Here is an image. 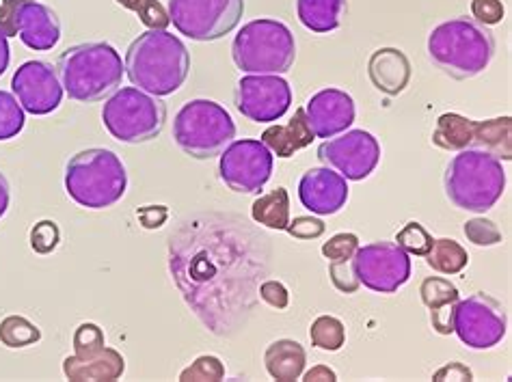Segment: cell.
Returning a JSON list of instances; mask_svg holds the SVG:
<instances>
[{
	"instance_id": "cb8c5ba5",
	"label": "cell",
	"mask_w": 512,
	"mask_h": 382,
	"mask_svg": "<svg viewBox=\"0 0 512 382\" xmlns=\"http://www.w3.org/2000/svg\"><path fill=\"white\" fill-rule=\"evenodd\" d=\"M346 13V0H296V16L307 31L327 35L338 31Z\"/></svg>"
},
{
	"instance_id": "52a82bcc",
	"label": "cell",
	"mask_w": 512,
	"mask_h": 382,
	"mask_svg": "<svg viewBox=\"0 0 512 382\" xmlns=\"http://www.w3.org/2000/svg\"><path fill=\"white\" fill-rule=\"evenodd\" d=\"M173 139L186 156L210 160L236 139V124L219 102L191 100L175 115Z\"/></svg>"
},
{
	"instance_id": "1f68e13d",
	"label": "cell",
	"mask_w": 512,
	"mask_h": 382,
	"mask_svg": "<svg viewBox=\"0 0 512 382\" xmlns=\"http://www.w3.org/2000/svg\"><path fill=\"white\" fill-rule=\"evenodd\" d=\"M433 236L428 234V231L424 229V225L420 223H407L404 225L398 234H396V244L409 255H417V257H424L430 247H433Z\"/></svg>"
},
{
	"instance_id": "4dcf8cb0",
	"label": "cell",
	"mask_w": 512,
	"mask_h": 382,
	"mask_svg": "<svg viewBox=\"0 0 512 382\" xmlns=\"http://www.w3.org/2000/svg\"><path fill=\"white\" fill-rule=\"evenodd\" d=\"M119 7H124L132 13H137L139 20L150 31H167L171 24L167 9L158 3V0H115Z\"/></svg>"
},
{
	"instance_id": "8fae6325",
	"label": "cell",
	"mask_w": 512,
	"mask_h": 382,
	"mask_svg": "<svg viewBox=\"0 0 512 382\" xmlns=\"http://www.w3.org/2000/svg\"><path fill=\"white\" fill-rule=\"evenodd\" d=\"M452 329L465 346L474 350L495 348L506 337V313L500 300L478 292L454 307Z\"/></svg>"
},
{
	"instance_id": "60d3db41",
	"label": "cell",
	"mask_w": 512,
	"mask_h": 382,
	"mask_svg": "<svg viewBox=\"0 0 512 382\" xmlns=\"http://www.w3.org/2000/svg\"><path fill=\"white\" fill-rule=\"evenodd\" d=\"M260 298L264 300L266 305H271L277 311L286 309L288 303H290L288 288H286L284 283H279V281H264L260 285Z\"/></svg>"
},
{
	"instance_id": "7dc6e473",
	"label": "cell",
	"mask_w": 512,
	"mask_h": 382,
	"mask_svg": "<svg viewBox=\"0 0 512 382\" xmlns=\"http://www.w3.org/2000/svg\"><path fill=\"white\" fill-rule=\"evenodd\" d=\"M9 201H11V193H9V182L7 177L0 173V218H3L9 210Z\"/></svg>"
},
{
	"instance_id": "e575fe53",
	"label": "cell",
	"mask_w": 512,
	"mask_h": 382,
	"mask_svg": "<svg viewBox=\"0 0 512 382\" xmlns=\"http://www.w3.org/2000/svg\"><path fill=\"white\" fill-rule=\"evenodd\" d=\"M31 249L39 255H48L52 251H57L59 242H61V231L55 221H39L31 229Z\"/></svg>"
},
{
	"instance_id": "ee69618b",
	"label": "cell",
	"mask_w": 512,
	"mask_h": 382,
	"mask_svg": "<svg viewBox=\"0 0 512 382\" xmlns=\"http://www.w3.org/2000/svg\"><path fill=\"white\" fill-rule=\"evenodd\" d=\"M435 380H474V374H471L469 367H465L463 363H450L446 367H441L439 372H435L433 376Z\"/></svg>"
},
{
	"instance_id": "d6986e66",
	"label": "cell",
	"mask_w": 512,
	"mask_h": 382,
	"mask_svg": "<svg viewBox=\"0 0 512 382\" xmlns=\"http://www.w3.org/2000/svg\"><path fill=\"white\" fill-rule=\"evenodd\" d=\"M368 76L374 89L385 95H400L411 83V63L398 48H381L372 52L368 61Z\"/></svg>"
},
{
	"instance_id": "5b68a950",
	"label": "cell",
	"mask_w": 512,
	"mask_h": 382,
	"mask_svg": "<svg viewBox=\"0 0 512 382\" xmlns=\"http://www.w3.org/2000/svg\"><path fill=\"white\" fill-rule=\"evenodd\" d=\"M446 195L456 208L467 212H489L502 199L506 169L500 158L482 149L458 152L443 175Z\"/></svg>"
},
{
	"instance_id": "4316f807",
	"label": "cell",
	"mask_w": 512,
	"mask_h": 382,
	"mask_svg": "<svg viewBox=\"0 0 512 382\" xmlns=\"http://www.w3.org/2000/svg\"><path fill=\"white\" fill-rule=\"evenodd\" d=\"M426 264L441 275H458L469 264V253L452 238H439L424 255Z\"/></svg>"
},
{
	"instance_id": "f546056e",
	"label": "cell",
	"mask_w": 512,
	"mask_h": 382,
	"mask_svg": "<svg viewBox=\"0 0 512 382\" xmlns=\"http://www.w3.org/2000/svg\"><path fill=\"white\" fill-rule=\"evenodd\" d=\"M26 117L24 108L16 100V95L0 91V141H11L24 130Z\"/></svg>"
},
{
	"instance_id": "d6a6232c",
	"label": "cell",
	"mask_w": 512,
	"mask_h": 382,
	"mask_svg": "<svg viewBox=\"0 0 512 382\" xmlns=\"http://www.w3.org/2000/svg\"><path fill=\"white\" fill-rule=\"evenodd\" d=\"M225 378V365L219 357H212V354H204V357H197L186 370L180 374L182 382L191 380H223Z\"/></svg>"
},
{
	"instance_id": "ffe728a7",
	"label": "cell",
	"mask_w": 512,
	"mask_h": 382,
	"mask_svg": "<svg viewBox=\"0 0 512 382\" xmlns=\"http://www.w3.org/2000/svg\"><path fill=\"white\" fill-rule=\"evenodd\" d=\"M126 372V359L113 348H102L98 352L85 354V357H78L72 354L63 361V374L74 382L80 380H119Z\"/></svg>"
},
{
	"instance_id": "9a60e30c",
	"label": "cell",
	"mask_w": 512,
	"mask_h": 382,
	"mask_svg": "<svg viewBox=\"0 0 512 382\" xmlns=\"http://www.w3.org/2000/svg\"><path fill=\"white\" fill-rule=\"evenodd\" d=\"M11 91L26 113L44 117L55 113L63 102V87L57 67L46 61H26L11 78Z\"/></svg>"
},
{
	"instance_id": "9c48e42d",
	"label": "cell",
	"mask_w": 512,
	"mask_h": 382,
	"mask_svg": "<svg viewBox=\"0 0 512 382\" xmlns=\"http://www.w3.org/2000/svg\"><path fill=\"white\" fill-rule=\"evenodd\" d=\"M169 20L193 42H217L245 16V0H169Z\"/></svg>"
},
{
	"instance_id": "ab89813d",
	"label": "cell",
	"mask_w": 512,
	"mask_h": 382,
	"mask_svg": "<svg viewBox=\"0 0 512 382\" xmlns=\"http://www.w3.org/2000/svg\"><path fill=\"white\" fill-rule=\"evenodd\" d=\"M471 13L478 24L495 26L504 20L502 0H471Z\"/></svg>"
},
{
	"instance_id": "7bdbcfd3",
	"label": "cell",
	"mask_w": 512,
	"mask_h": 382,
	"mask_svg": "<svg viewBox=\"0 0 512 382\" xmlns=\"http://www.w3.org/2000/svg\"><path fill=\"white\" fill-rule=\"evenodd\" d=\"M167 208L165 206H145L141 210H137L139 221L145 229H158L163 227V223L167 221Z\"/></svg>"
},
{
	"instance_id": "8992f818",
	"label": "cell",
	"mask_w": 512,
	"mask_h": 382,
	"mask_svg": "<svg viewBox=\"0 0 512 382\" xmlns=\"http://www.w3.org/2000/svg\"><path fill=\"white\" fill-rule=\"evenodd\" d=\"M232 59L245 74H286L296 59L294 35L284 22L258 18L242 26L232 44Z\"/></svg>"
},
{
	"instance_id": "f35d334b",
	"label": "cell",
	"mask_w": 512,
	"mask_h": 382,
	"mask_svg": "<svg viewBox=\"0 0 512 382\" xmlns=\"http://www.w3.org/2000/svg\"><path fill=\"white\" fill-rule=\"evenodd\" d=\"M325 229L327 225L314 216H296L286 227L288 234L296 240H316L325 234Z\"/></svg>"
},
{
	"instance_id": "4fadbf2b",
	"label": "cell",
	"mask_w": 512,
	"mask_h": 382,
	"mask_svg": "<svg viewBox=\"0 0 512 382\" xmlns=\"http://www.w3.org/2000/svg\"><path fill=\"white\" fill-rule=\"evenodd\" d=\"M325 167L338 171L346 180L361 182L374 173L381 162V143L366 130H346L318 147Z\"/></svg>"
},
{
	"instance_id": "b9f144b4",
	"label": "cell",
	"mask_w": 512,
	"mask_h": 382,
	"mask_svg": "<svg viewBox=\"0 0 512 382\" xmlns=\"http://www.w3.org/2000/svg\"><path fill=\"white\" fill-rule=\"evenodd\" d=\"M26 3H35V0H3V3H0V31H3L7 37H16L13 24H16L18 11Z\"/></svg>"
},
{
	"instance_id": "603a6c76",
	"label": "cell",
	"mask_w": 512,
	"mask_h": 382,
	"mask_svg": "<svg viewBox=\"0 0 512 382\" xmlns=\"http://www.w3.org/2000/svg\"><path fill=\"white\" fill-rule=\"evenodd\" d=\"M307 363L305 348L294 339H277L264 352V365L271 378L279 382H294L303 376Z\"/></svg>"
},
{
	"instance_id": "f1b7e54d",
	"label": "cell",
	"mask_w": 512,
	"mask_h": 382,
	"mask_svg": "<svg viewBox=\"0 0 512 382\" xmlns=\"http://www.w3.org/2000/svg\"><path fill=\"white\" fill-rule=\"evenodd\" d=\"M42 339V331L22 316H9L0 322V341L7 348H26Z\"/></svg>"
},
{
	"instance_id": "8d00e7d4",
	"label": "cell",
	"mask_w": 512,
	"mask_h": 382,
	"mask_svg": "<svg viewBox=\"0 0 512 382\" xmlns=\"http://www.w3.org/2000/svg\"><path fill=\"white\" fill-rule=\"evenodd\" d=\"M104 344H106L104 333L98 324L85 322V324H80L74 333V354H78V357L98 352L104 348Z\"/></svg>"
},
{
	"instance_id": "ba28073f",
	"label": "cell",
	"mask_w": 512,
	"mask_h": 382,
	"mask_svg": "<svg viewBox=\"0 0 512 382\" xmlns=\"http://www.w3.org/2000/svg\"><path fill=\"white\" fill-rule=\"evenodd\" d=\"M102 124L115 141L139 145L154 141L167 124V106L137 87L117 89L102 108Z\"/></svg>"
},
{
	"instance_id": "83f0119b",
	"label": "cell",
	"mask_w": 512,
	"mask_h": 382,
	"mask_svg": "<svg viewBox=\"0 0 512 382\" xmlns=\"http://www.w3.org/2000/svg\"><path fill=\"white\" fill-rule=\"evenodd\" d=\"M312 346L325 352H338L346 344V326L333 316H320L309 329Z\"/></svg>"
},
{
	"instance_id": "ac0fdd59",
	"label": "cell",
	"mask_w": 512,
	"mask_h": 382,
	"mask_svg": "<svg viewBox=\"0 0 512 382\" xmlns=\"http://www.w3.org/2000/svg\"><path fill=\"white\" fill-rule=\"evenodd\" d=\"M13 31L20 42L37 52H48L57 48L61 42V20L55 9L48 5L39 3H26L16 16V24H13Z\"/></svg>"
},
{
	"instance_id": "277c9868",
	"label": "cell",
	"mask_w": 512,
	"mask_h": 382,
	"mask_svg": "<svg viewBox=\"0 0 512 382\" xmlns=\"http://www.w3.org/2000/svg\"><path fill=\"white\" fill-rule=\"evenodd\" d=\"M128 171L111 149H83L67 160L65 190L80 208L104 210L124 199Z\"/></svg>"
},
{
	"instance_id": "7402d4cb",
	"label": "cell",
	"mask_w": 512,
	"mask_h": 382,
	"mask_svg": "<svg viewBox=\"0 0 512 382\" xmlns=\"http://www.w3.org/2000/svg\"><path fill=\"white\" fill-rule=\"evenodd\" d=\"M316 139L312 128L307 124L305 108H296L294 117L288 121L286 126H271L266 128L262 134V143L271 149L277 158H292L296 152L312 145Z\"/></svg>"
},
{
	"instance_id": "484cf974",
	"label": "cell",
	"mask_w": 512,
	"mask_h": 382,
	"mask_svg": "<svg viewBox=\"0 0 512 382\" xmlns=\"http://www.w3.org/2000/svg\"><path fill=\"white\" fill-rule=\"evenodd\" d=\"M251 216L255 223H260L268 229L286 231L290 223V195L284 186L275 188L273 193L260 195L253 201Z\"/></svg>"
},
{
	"instance_id": "d4e9b609",
	"label": "cell",
	"mask_w": 512,
	"mask_h": 382,
	"mask_svg": "<svg viewBox=\"0 0 512 382\" xmlns=\"http://www.w3.org/2000/svg\"><path fill=\"white\" fill-rule=\"evenodd\" d=\"M478 134V121H471L458 113H446L437 119L433 143L446 152H463L474 149Z\"/></svg>"
},
{
	"instance_id": "3957f363",
	"label": "cell",
	"mask_w": 512,
	"mask_h": 382,
	"mask_svg": "<svg viewBox=\"0 0 512 382\" xmlns=\"http://www.w3.org/2000/svg\"><path fill=\"white\" fill-rule=\"evenodd\" d=\"M428 57L454 80L480 76L493 61L495 39L487 26L476 20L454 18L439 24L428 35Z\"/></svg>"
},
{
	"instance_id": "74e56055",
	"label": "cell",
	"mask_w": 512,
	"mask_h": 382,
	"mask_svg": "<svg viewBox=\"0 0 512 382\" xmlns=\"http://www.w3.org/2000/svg\"><path fill=\"white\" fill-rule=\"evenodd\" d=\"M359 249V238L355 234H338L329 242L322 244V255L329 262H342V259H353Z\"/></svg>"
},
{
	"instance_id": "d590c367",
	"label": "cell",
	"mask_w": 512,
	"mask_h": 382,
	"mask_svg": "<svg viewBox=\"0 0 512 382\" xmlns=\"http://www.w3.org/2000/svg\"><path fill=\"white\" fill-rule=\"evenodd\" d=\"M329 277H331V283L342 294H355L361 288V283L357 279V272H355V262H353V259H342V262H329Z\"/></svg>"
},
{
	"instance_id": "e0dca14e",
	"label": "cell",
	"mask_w": 512,
	"mask_h": 382,
	"mask_svg": "<svg viewBox=\"0 0 512 382\" xmlns=\"http://www.w3.org/2000/svg\"><path fill=\"white\" fill-rule=\"evenodd\" d=\"M348 180L329 167L305 171L299 182V199L312 214H338L348 201Z\"/></svg>"
},
{
	"instance_id": "bcb514c9",
	"label": "cell",
	"mask_w": 512,
	"mask_h": 382,
	"mask_svg": "<svg viewBox=\"0 0 512 382\" xmlns=\"http://www.w3.org/2000/svg\"><path fill=\"white\" fill-rule=\"evenodd\" d=\"M9 37L0 31V76L7 72L9 61H11V54H9Z\"/></svg>"
},
{
	"instance_id": "44dd1931",
	"label": "cell",
	"mask_w": 512,
	"mask_h": 382,
	"mask_svg": "<svg viewBox=\"0 0 512 382\" xmlns=\"http://www.w3.org/2000/svg\"><path fill=\"white\" fill-rule=\"evenodd\" d=\"M422 303L430 309V322H433V329L439 335H450L454 333L452 329V320H454V307L458 300H461V294H458V288L448 279L441 277H428L422 281Z\"/></svg>"
},
{
	"instance_id": "2e32d148",
	"label": "cell",
	"mask_w": 512,
	"mask_h": 382,
	"mask_svg": "<svg viewBox=\"0 0 512 382\" xmlns=\"http://www.w3.org/2000/svg\"><path fill=\"white\" fill-rule=\"evenodd\" d=\"M307 124L318 139H333L355 124L357 108L353 95L342 89H322L305 104Z\"/></svg>"
},
{
	"instance_id": "7a4b0ae2",
	"label": "cell",
	"mask_w": 512,
	"mask_h": 382,
	"mask_svg": "<svg viewBox=\"0 0 512 382\" xmlns=\"http://www.w3.org/2000/svg\"><path fill=\"white\" fill-rule=\"evenodd\" d=\"M57 74L70 100L93 104L121 87L126 70L121 54L109 42H87L61 52Z\"/></svg>"
},
{
	"instance_id": "5bb4252c",
	"label": "cell",
	"mask_w": 512,
	"mask_h": 382,
	"mask_svg": "<svg viewBox=\"0 0 512 382\" xmlns=\"http://www.w3.org/2000/svg\"><path fill=\"white\" fill-rule=\"evenodd\" d=\"M234 102L238 113L253 124H273L292 106V89L284 76L249 74L238 80Z\"/></svg>"
},
{
	"instance_id": "30bf717a",
	"label": "cell",
	"mask_w": 512,
	"mask_h": 382,
	"mask_svg": "<svg viewBox=\"0 0 512 382\" xmlns=\"http://www.w3.org/2000/svg\"><path fill=\"white\" fill-rule=\"evenodd\" d=\"M275 156L258 139L232 141L221 154L219 173L223 184L234 193L253 195L268 184L273 175Z\"/></svg>"
},
{
	"instance_id": "7c38bea8",
	"label": "cell",
	"mask_w": 512,
	"mask_h": 382,
	"mask_svg": "<svg viewBox=\"0 0 512 382\" xmlns=\"http://www.w3.org/2000/svg\"><path fill=\"white\" fill-rule=\"evenodd\" d=\"M357 279L376 294H394L411 279V257L396 242H370L359 247L355 257Z\"/></svg>"
},
{
	"instance_id": "6da1fadb",
	"label": "cell",
	"mask_w": 512,
	"mask_h": 382,
	"mask_svg": "<svg viewBox=\"0 0 512 382\" xmlns=\"http://www.w3.org/2000/svg\"><path fill=\"white\" fill-rule=\"evenodd\" d=\"M124 70L134 87L165 98L186 83L191 54L180 37L167 31H147L128 46Z\"/></svg>"
},
{
	"instance_id": "f6af8a7d",
	"label": "cell",
	"mask_w": 512,
	"mask_h": 382,
	"mask_svg": "<svg viewBox=\"0 0 512 382\" xmlns=\"http://www.w3.org/2000/svg\"><path fill=\"white\" fill-rule=\"evenodd\" d=\"M303 380L305 382H335L338 380V374H335L327 365H316L303 376Z\"/></svg>"
},
{
	"instance_id": "836d02e7",
	"label": "cell",
	"mask_w": 512,
	"mask_h": 382,
	"mask_svg": "<svg viewBox=\"0 0 512 382\" xmlns=\"http://www.w3.org/2000/svg\"><path fill=\"white\" fill-rule=\"evenodd\" d=\"M465 236L469 242H474L476 247H495L502 242V231L489 218H471L463 227Z\"/></svg>"
}]
</instances>
